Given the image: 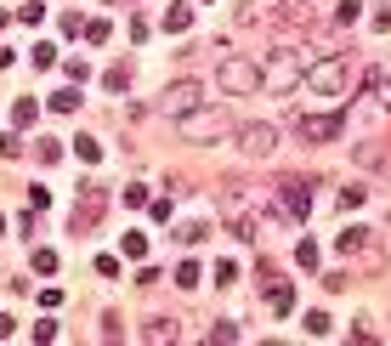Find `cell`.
<instances>
[{"label":"cell","mask_w":391,"mask_h":346,"mask_svg":"<svg viewBox=\"0 0 391 346\" xmlns=\"http://www.w3.org/2000/svg\"><path fill=\"white\" fill-rule=\"evenodd\" d=\"M0 233H6V210H0Z\"/></svg>","instance_id":"30"},{"label":"cell","mask_w":391,"mask_h":346,"mask_svg":"<svg viewBox=\"0 0 391 346\" xmlns=\"http://www.w3.org/2000/svg\"><path fill=\"white\" fill-rule=\"evenodd\" d=\"M12 329H17V324H12L6 313H0V340H12Z\"/></svg>","instance_id":"29"},{"label":"cell","mask_w":391,"mask_h":346,"mask_svg":"<svg viewBox=\"0 0 391 346\" xmlns=\"http://www.w3.org/2000/svg\"><path fill=\"white\" fill-rule=\"evenodd\" d=\"M267 307H273V318H289L295 313V289L289 284H267Z\"/></svg>","instance_id":"11"},{"label":"cell","mask_w":391,"mask_h":346,"mask_svg":"<svg viewBox=\"0 0 391 346\" xmlns=\"http://www.w3.org/2000/svg\"><path fill=\"white\" fill-rule=\"evenodd\" d=\"M52 108H57V114H74V108H79V91H74V85H63V91H52Z\"/></svg>","instance_id":"18"},{"label":"cell","mask_w":391,"mask_h":346,"mask_svg":"<svg viewBox=\"0 0 391 346\" xmlns=\"http://www.w3.org/2000/svg\"><path fill=\"white\" fill-rule=\"evenodd\" d=\"M176 131H182V142H222L233 131V108H187L176 119Z\"/></svg>","instance_id":"1"},{"label":"cell","mask_w":391,"mask_h":346,"mask_svg":"<svg viewBox=\"0 0 391 346\" xmlns=\"http://www.w3.org/2000/svg\"><path fill=\"white\" fill-rule=\"evenodd\" d=\"M74 153H79L85 165H102V142H97V137H79V148H74Z\"/></svg>","instance_id":"19"},{"label":"cell","mask_w":391,"mask_h":346,"mask_svg":"<svg viewBox=\"0 0 391 346\" xmlns=\"http://www.w3.org/2000/svg\"><path fill=\"white\" fill-rule=\"evenodd\" d=\"M215 85H222L227 97H261L267 91V74H261V63H250V57H227L222 68H215Z\"/></svg>","instance_id":"2"},{"label":"cell","mask_w":391,"mask_h":346,"mask_svg":"<svg viewBox=\"0 0 391 346\" xmlns=\"http://www.w3.org/2000/svg\"><path fill=\"white\" fill-rule=\"evenodd\" d=\"M187 23H193V6H170V12H164V29H170V34H182Z\"/></svg>","instance_id":"16"},{"label":"cell","mask_w":391,"mask_h":346,"mask_svg":"<svg viewBox=\"0 0 391 346\" xmlns=\"http://www.w3.org/2000/svg\"><path fill=\"white\" fill-rule=\"evenodd\" d=\"M363 244H369V227H340V250L346 255H358Z\"/></svg>","instance_id":"13"},{"label":"cell","mask_w":391,"mask_h":346,"mask_svg":"<svg viewBox=\"0 0 391 346\" xmlns=\"http://www.w3.org/2000/svg\"><path fill=\"white\" fill-rule=\"evenodd\" d=\"M199 278H204V273H199V267H193V262H182V267H176V284H182V289H193V284H199Z\"/></svg>","instance_id":"25"},{"label":"cell","mask_w":391,"mask_h":346,"mask_svg":"<svg viewBox=\"0 0 391 346\" xmlns=\"http://www.w3.org/2000/svg\"><path fill=\"white\" fill-rule=\"evenodd\" d=\"M273 17H284V0H244V6H238V29L273 23Z\"/></svg>","instance_id":"8"},{"label":"cell","mask_w":391,"mask_h":346,"mask_svg":"<svg viewBox=\"0 0 391 346\" xmlns=\"http://www.w3.org/2000/svg\"><path fill=\"white\" fill-rule=\"evenodd\" d=\"M278 199H284V210H289V222H307V210H312V188L300 182V176L278 182Z\"/></svg>","instance_id":"6"},{"label":"cell","mask_w":391,"mask_h":346,"mask_svg":"<svg viewBox=\"0 0 391 346\" xmlns=\"http://www.w3.org/2000/svg\"><path fill=\"white\" fill-rule=\"evenodd\" d=\"M374 91H380V103L391 108V74H374Z\"/></svg>","instance_id":"28"},{"label":"cell","mask_w":391,"mask_h":346,"mask_svg":"<svg viewBox=\"0 0 391 346\" xmlns=\"http://www.w3.org/2000/svg\"><path fill=\"white\" fill-rule=\"evenodd\" d=\"M125 85H130V63H114L102 74V91H125Z\"/></svg>","instance_id":"14"},{"label":"cell","mask_w":391,"mask_h":346,"mask_svg":"<svg viewBox=\"0 0 391 346\" xmlns=\"http://www.w3.org/2000/svg\"><path fill=\"white\" fill-rule=\"evenodd\" d=\"M142 340L170 346V340H182V329H176V318H148V324H142Z\"/></svg>","instance_id":"10"},{"label":"cell","mask_w":391,"mask_h":346,"mask_svg":"<svg viewBox=\"0 0 391 346\" xmlns=\"http://www.w3.org/2000/svg\"><path fill=\"white\" fill-rule=\"evenodd\" d=\"M34 273H57V250H34Z\"/></svg>","instance_id":"24"},{"label":"cell","mask_w":391,"mask_h":346,"mask_svg":"<svg viewBox=\"0 0 391 346\" xmlns=\"http://www.w3.org/2000/svg\"><path fill=\"white\" fill-rule=\"evenodd\" d=\"M34 114H40V103H34V97H17V108H12V119H17V125H34Z\"/></svg>","instance_id":"20"},{"label":"cell","mask_w":391,"mask_h":346,"mask_svg":"<svg viewBox=\"0 0 391 346\" xmlns=\"http://www.w3.org/2000/svg\"><path fill=\"white\" fill-rule=\"evenodd\" d=\"M85 40H91V46H108V40H114V23L108 17H85V29H79Z\"/></svg>","instance_id":"12"},{"label":"cell","mask_w":391,"mask_h":346,"mask_svg":"<svg viewBox=\"0 0 391 346\" xmlns=\"http://www.w3.org/2000/svg\"><path fill=\"white\" fill-rule=\"evenodd\" d=\"M358 12H363V0H335V17L340 23H358Z\"/></svg>","instance_id":"22"},{"label":"cell","mask_w":391,"mask_h":346,"mask_svg":"<svg viewBox=\"0 0 391 346\" xmlns=\"http://www.w3.org/2000/svg\"><path fill=\"white\" fill-rule=\"evenodd\" d=\"M295 267H307V273L318 267V239H300L295 244Z\"/></svg>","instance_id":"15"},{"label":"cell","mask_w":391,"mask_h":346,"mask_svg":"<svg viewBox=\"0 0 391 346\" xmlns=\"http://www.w3.org/2000/svg\"><path fill=\"white\" fill-rule=\"evenodd\" d=\"M204 340H215V346H227V340H238V324L233 318H222V324H210V335Z\"/></svg>","instance_id":"17"},{"label":"cell","mask_w":391,"mask_h":346,"mask_svg":"<svg viewBox=\"0 0 391 346\" xmlns=\"http://www.w3.org/2000/svg\"><path fill=\"white\" fill-rule=\"evenodd\" d=\"M159 108H164V114H176V119H182L187 108H199V85H193V80H187V85H170V91L159 97Z\"/></svg>","instance_id":"9"},{"label":"cell","mask_w":391,"mask_h":346,"mask_svg":"<svg viewBox=\"0 0 391 346\" xmlns=\"http://www.w3.org/2000/svg\"><path fill=\"white\" fill-rule=\"evenodd\" d=\"M238 148H244L250 159H261V153L278 148V131H273V125H238Z\"/></svg>","instance_id":"7"},{"label":"cell","mask_w":391,"mask_h":346,"mask_svg":"<svg viewBox=\"0 0 391 346\" xmlns=\"http://www.w3.org/2000/svg\"><path fill=\"white\" fill-rule=\"evenodd\" d=\"M363 199H369V193H363V188H340V204H346V210H358V204H363Z\"/></svg>","instance_id":"27"},{"label":"cell","mask_w":391,"mask_h":346,"mask_svg":"<svg viewBox=\"0 0 391 346\" xmlns=\"http://www.w3.org/2000/svg\"><path fill=\"white\" fill-rule=\"evenodd\" d=\"M34 63H40V68L57 63V46H52V40H40V46H34Z\"/></svg>","instance_id":"26"},{"label":"cell","mask_w":391,"mask_h":346,"mask_svg":"<svg viewBox=\"0 0 391 346\" xmlns=\"http://www.w3.org/2000/svg\"><path fill=\"white\" fill-rule=\"evenodd\" d=\"M312 68V52L307 46H300V52H267V63H261V74H267V85H273V91H289V85L300 80V74H307Z\"/></svg>","instance_id":"3"},{"label":"cell","mask_w":391,"mask_h":346,"mask_svg":"<svg viewBox=\"0 0 391 346\" xmlns=\"http://www.w3.org/2000/svg\"><path fill=\"white\" fill-rule=\"evenodd\" d=\"M119 250H125V255H148V233H125Z\"/></svg>","instance_id":"21"},{"label":"cell","mask_w":391,"mask_h":346,"mask_svg":"<svg viewBox=\"0 0 391 346\" xmlns=\"http://www.w3.org/2000/svg\"><path fill=\"white\" fill-rule=\"evenodd\" d=\"M329 324H335V318H329L323 307H318V313H307V335H329Z\"/></svg>","instance_id":"23"},{"label":"cell","mask_w":391,"mask_h":346,"mask_svg":"<svg viewBox=\"0 0 391 346\" xmlns=\"http://www.w3.org/2000/svg\"><path fill=\"white\" fill-rule=\"evenodd\" d=\"M300 80H307L312 97H340V91H346V63H340V57H323V63H312Z\"/></svg>","instance_id":"4"},{"label":"cell","mask_w":391,"mask_h":346,"mask_svg":"<svg viewBox=\"0 0 391 346\" xmlns=\"http://www.w3.org/2000/svg\"><path fill=\"white\" fill-rule=\"evenodd\" d=\"M295 131L307 137V142H335V137L346 131V114H307V119L295 125Z\"/></svg>","instance_id":"5"}]
</instances>
